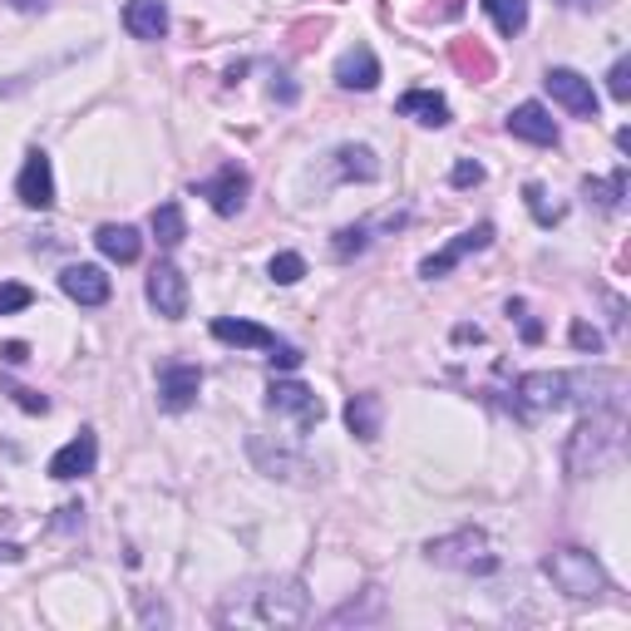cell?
Returning a JSON list of instances; mask_svg holds the SVG:
<instances>
[{
  "instance_id": "cell-32",
  "label": "cell",
  "mask_w": 631,
  "mask_h": 631,
  "mask_svg": "<svg viewBox=\"0 0 631 631\" xmlns=\"http://www.w3.org/2000/svg\"><path fill=\"white\" fill-rule=\"evenodd\" d=\"M607 89H611V99H617V104H627V99H631V60H627V54H621L617 65H611Z\"/></svg>"
},
{
  "instance_id": "cell-2",
  "label": "cell",
  "mask_w": 631,
  "mask_h": 631,
  "mask_svg": "<svg viewBox=\"0 0 631 631\" xmlns=\"http://www.w3.org/2000/svg\"><path fill=\"white\" fill-rule=\"evenodd\" d=\"M252 602H232L223 621H242V627H301L311 611L301 582H267L262 592H247Z\"/></svg>"
},
{
  "instance_id": "cell-26",
  "label": "cell",
  "mask_w": 631,
  "mask_h": 631,
  "mask_svg": "<svg viewBox=\"0 0 631 631\" xmlns=\"http://www.w3.org/2000/svg\"><path fill=\"white\" fill-rule=\"evenodd\" d=\"M153 237H159L163 247H178L182 237H188V223H182V207L178 203H159V207H153Z\"/></svg>"
},
{
  "instance_id": "cell-9",
  "label": "cell",
  "mask_w": 631,
  "mask_h": 631,
  "mask_svg": "<svg viewBox=\"0 0 631 631\" xmlns=\"http://www.w3.org/2000/svg\"><path fill=\"white\" fill-rule=\"evenodd\" d=\"M149 301L163 321H182L188 316V277H182L173 262H159L149 272Z\"/></svg>"
},
{
  "instance_id": "cell-7",
  "label": "cell",
  "mask_w": 631,
  "mask_h": 631,
  "mask_svg": "<svg viewBox=\"0 0 631 631\" xmlns=\"http://www.w3.org/2000/svg\"><path fill=\"white\" fill-rule=\"evenodd\" d=\"M198 390H203V370L188 361H168L159 365V405L168 415H182V409H193Z\"/></svg>"
},
{
  "instance_id": "cell-11",
  "label": "cell",
  "mask_w": 631,
  "mask_h": 631,
  "mask_svg": "<svg viewBox=\"0 0 631 631\" xmlns=\"http://www.w3.org/2000/svg\"><path fill=\"white\" fill-rule=\"evenodd\" d=\"M543 85H547V94H553L572 118H597V94H592V79H582L578 70H547Z\"/></svg>"
},
{
  "instance_id": "cell-36",
  "label": "cell",
  "mask_w": 631,
  "mask_h": 631,
  "mask_svg": "<svg viewBox=\"0 0 631 631\" xmlns=\"http://www.w3.org/2000/svg\"><path fill=\"white\" fill-rule=\"evenodd\" d=\"M572 345L597 355L602 351V331H597V326H588V321H572Z\"/></svg>"
},
{
  "instance_id": "cell-21",
  "label": "cell",
  "mask_w": 631,
  "mask_h": 631,
  "mask_svg": "<svg viewBox=\"0 0 631 631\" xmlns=\"http://www.w3.org/2000/svg\"><path fill=\"white\" fill-rule=\"evenodd\" d=\"M400 114L415 118V124H425V129H444L450 124V104L439 94H429V89H409V94H400Z\"/></svg>"
},
{
  "instance_id": "cell-12",
  "label": "cell",
  "mask_w": 631,
  "mask_h": 631,
  "mask_svg": "<svg viewBox=\"0 0 631 631\" xmlns=\"http://www.w3.org/2000/svg\"><path fill=\"white\" fill-rule=\"evenodd\" d=\"M15 193H21L25 207H40V213L54 203V168L40 149L25 153V168H21V178H15Z\"/></svg>"
},
{
  "instance_id": "cell-4",
  "label": "cell",
  "mask_w": 631,
  "mask_h": 631,
  "mask_svg": "<svg viewBox=\"0 0 631 631\" xmlns=\"http://www.w3.org/2000/svg\"><path fill=\"white\" fill-rule=\"evenodd\" d=\"M425 557L434 567H454V572H474V578H483V572L499 567L489 538H483L479 528H459V533H450V538H434V543L425 547Z\"/></svg>"
},
{
  "instance_id": "cell-8",
  "label": "cell",
  "mask_w": 631,
  "mask_h": 631,
  "mask_svg": "<svg viewBox=\"0 0 631 631\" xmlns=\"http://www.w3.org/2000/svg\"><path fill=\"white\" fill-rule=\"evenodd\" d=\"M493 242V223H479V227H469V232H459L454 237V242H444L434 252V257H425L419 262V277L425 281H439V277H450L454 267H459L464 257H469V252H483V247Z\"/></svg>"
},
{
  "instance_id": "cell-27",
  "label": "cell",
  "mask_w": 631,
  "mask_h": 631,
  "mask_svg": "<svg viewBox=\"0 0 631 631\" xmlns=\"http://www.w3.org/2000/svg\"><path fill=\"white\" fill-rule=\"evenodd\" d=\"M582 193H588V198H597V203L607 207V213H617V207H621V198H627V168H617L607 182H602V178H588V182H582Z\"/></svg>"
},
{
  "instance_id": "cell-24",
  "label": "cell",
  "mask_w": 631,
  "mask_h": 631,
  "mask_svg": "<svg viewBox=\"0 0 631 631\" xmlns=\"http://www.w3.org/2000/svg\"><path fill=\"white\" fill-rule=\"evenodd\" d=\"M336 173H341V178L375 182L380 178V163H375V153L365 149V143H345V149H336Z\"/></svg>"
},
{
  "instance_id": "cell-30",
  "label": "cell",
  "mask_w": 631,
  "mask_h": 631,
  "mask_svg": "<svg viewBox=\"0 0 631 631\" xmlns=\"http://www.w3.org/2000/svg\"><path fill=\"white\" fill-rule=\"evenodd\" d=\"M267 272H272V281H277V287H291V281L306 277V257H301V252H277Z\"/></svg>"
},
{
  "instance_id": "cell-33",
  "label": "cell",
  "mask_w": 631,
  "mask_h": 631,
  "mask_svg": "<svg viewBox=\"0 0 631 631\" xmlns=\"http://www.w3.org/2000/svg\"><path fill=\"white\" fill-rule=\"evenodd\" d=\"M450 182H454V188H479V182H483V168H479L474 159H459V163H454V173H450Z\"/></svg>"
},
{
  "instance_id": "cell-5",
  "label": "cell",
  "mask_w": 631,
  "mask_h": 631,
  "mask_svg": "<svg viewBox=\"0 0 631 631\" xmlns=\"http://www.w3.org/2000/svg\"><path fill=\"white\" fill-rule=\"evenodd\" d=\"M267 409H272V415H287L301 434H306V429H316L326 419L321 395H316V390H306V386H296V380H277V386L267 390Z\"/></svg>"
},
{
  "instance_id": "cell-15",
  "label": "cell",
  "mask_w": 631,
  "mask_h": 631,
  "mask_svg": "<svg viewBox=\"0 0 631 631\" xmlns=\"http://www.w3.org/2000/svg\"><path fill=\"white\" fill-rule=\"evenodd\" d=\"M508 134L514 139H523V143H538V149H553L557 143V124H553V114H547L543 104H518L514 114H508Z\"/></svg>"
},
{
  "instance_id": "cell-40",
  "label": "cell",
  "mask_w": 631,
  "mask_h": 631,
  "mask_svg": "<svg viewBox=\"0 0 631 631\" xmlns=\"http://www.w3.org/2000/svg\"><path fill=\"white\" fill-rule=\"evenodd\" d=\"M557 5H567V11H597V5H607V0H557Z\"/></svg>"
},
{
  "instance_id": "cell-25",
  "label": "cell",
  "mask_w": 631,
  "mask_h": 631,
  "mask_svg": "<svg viewBox=\"0 0 631 631\" xmlns=\"http://www.w3.org/2000/svg\"><path fill=\"white\" fill-rule=\"evenodd\" d=\"M483 11H489V21L499 25V35H523L528 30V0H483Z\"/></svg>"
},
{
  "instance_id": "cell-18",
  "label": "cell",
  "mask_w": 631,
  "mask_h": 631,
  "mask_svg": "<svg viewBox=\"0 0 631 631\" xmlns=\"http://www.w3.org/2000/svg\"><path fill=\"white\" fill-rule=\"evenodd\" d=\"M213 336H217L223 345H237V351H272V345H277V336H272L267 326L242 321V316H217V321H213Z\"/></svg>"
},
{
  "instance_id": "cell-20",
  "label": "cell",
  "mask_w": 631,
  "mask_h": 631,
  "mask_svg": "<svg viewBox=\"0 0 631 631\" xmlns=\"http://www.w3.org/2000/svg\"><path fill=\"white\" fill-rule=\"evenodd\" d=\"M94 247L104 252L109 262H118V267H129V262H139V252H143V237L134 232L129 223H104L94 232Z\"/></svg>"
},
{
  "instance_id": "cell-13",
  "label": "cell",
  "mask_w": 631,
  "mask_h": 631,
  "mask_svg": "<svg viewBox=\"0 0 631 631\" xmlns=\"http://www.w3.org/2000/svg\"><path fill=\"white\" fill-rule=\"evenodd\" d=\"M94 459H99L94 429H79L65 450L50 459V479H85V474H94Z\"/></svg>"
},
{
  "instance_id": "cell-17",
  "label": "cell",
  "mask_w": 631,
  "mask_h": 631,
  "mask_svg": "<svg viewBox=\"0 0 631 631\" xmlns=\"http://www.w3.org/2000/svg\"><path fill=\"white\" fill-rule=\"evenodd\" d=\"M450 60H454V70H459L469 85H489V79L499 75V60H493V50L483 40H454Z\"/></svg>"
},
{
  "instance_id": "cell-34",
  "label": "cell",
  "mask_w": 631,
  "mask_h": 631,
  "mask_svg": "<svg viewBox=\"0 0 631 631\" xmlns=\"http://www.w3.org/2000/svg\"><path fill=\"white\" fill-rule=\"evenodd\" d=\"M508 316H518V326H523V341H528V345H538V341H543V326H538L533 316H528V306H523V301H508Z\"/></svg>"
},
{
  "instance_id": "cell-35",
  "label": "cell",
  "mask_w": 631,
  "mask_h": 631,
  "mask_svg": "<svg viewBox=\"0 0 631 631\" xmlns=\"http://www.w3.org/2000/svg\"><path fill=\"white\" fill-rule=\"evenodd\" d=\"M316 35H326V21H301L296 30H291V50H311Z\"/></svg>"
},
{
  "instance_id": "cell-23",
  "label": "cell",
  "mask_w": 631,
  "mask_h": 631,
  "mask_svg": "<svg viewBox=\"0 0 631 631\" xmlns=\"http://www.w3.org/2000/svg\"><path fill=\"white\" fill-rule=\"evenodd\" d=\"M247 450H252V459H257L262 474H272V479H306V474H311L306 459H296V454H287V450L267 454V444H262V439H252Z\"/></svg>"
},
{
  "instance_id": "cell-38",
  "label": "cell",
  "mask_w": 631,
  "mask_h": 631,
  "mask_svg": "<svg viewBox=\"0 0 631 631\" xmlns=\"http://www.w3.org/2000/svg\"><path fill=\"white\" fill-rule=\"evenodd\" d=\"M296 365H301L296 345H272V370H296Z\"/></svg>"
},
{
  "instance_id": "cell-3",
  "label": "cell",
  "mask_w": 631,
  "mask_h": 631,
  "mask_svg": "<svg viewBox=\"0 0 631 631\" xmlns=\"http://www.w3.org/2000/svg\"><path fill=\"white\" fill-rule=\"evenodd\" d=\"M543 572L553 578L557 592H567V597H578V602H597V597H607V592H611L602 563L592 553H582V547H557V553H547Z\"/></svg>"
},
{
  "instance_id": "cell-22",
  "label": "cell",
  "mask_w": 631,
  "mask_h": 631,
  "mask_svg": "<svg viewBox=\"0 0 631 631\" xmlns=\"http://www.w3.org/2000/svg\"><path fill=\"white\" fill-rule=\"evenodd\" d=\"M380 415H386V405H380V395H351V405H345V425H351V434L355 439H380Z\"/></svg>"
},
{
  "instance_id": "cell-39",
  "label": "cell",
  "mask_w": 631,
  "mask_h": 631,
  "mask_svg": "<svg viewBox=\"0 0 631 631\" xmlns=\"http://www.w3.org/2000/svg\"><path fill=\"white\" fill-rule=\"evenodd\" d=\"M0 355H5L11 365H21V361H30V345H25V341H11V345H0Z\"/></svg>"
},
{
  "instance_id": "cell-16",
  "label": "cell",
  "mask_w": 631,
  "mask_h": 631,
  "mask_svg": "<svg viewBox=\"0 0 631 631\" xmlns=\"http://www.w3.org/2000/svg\"><path fill=\"white\" fill-rule=\"evenodd\" d=\"M336 85L341 89H375L380 85V60H375L370 45H355V50H345L341 60H336Z\"/></svg>"
},
{
  "instance_id": "cell-29",
  "label": "cell",
  "mask_w": 631,
  "mask_h": 631,
  "mask_svg": "<svg viewBox=\"0 0 631 631\" xmlns=\"http://www.w3.org/2000/svg\"><path fill=\"white\" fill-rule=\"evenodd\" d=\"M523 203H528V213L538 217V227H557V223H563V207L547 203V193L538 188V182H528V188H523Z\"/></svg>"
},
{
  "instance_id": "cell-42",
  "label": "cell",
  "mask_w": 631,
  "mask_h": 631,
  "mask_svg": "<svg viewBox=\"0 0 631 631\" xmlns=\"http://www.w3.org/2000/svg\"><path fill=\"white\" fill-rule=\"evenodd\" d=\"M15 11H25V15H35V11H45V0H11Z\"/></svg>"
},
{
  "instance_id": "cell-41",
  "label": "cell",
  "mask_w": 631,
  "mask_h": 631,
  "mask_svg": "<svg viewBox=\"0 0 631 631\" xmlns=\"http://www.w3.org/2000/svg\"><path fill=\"white\" fill-rule=\"evenodd\" d=\"M21 547H15V543H0V563H21Z\"/></svg>"
},
{
  "instance_id": "cell-1",
  "label": "cell",
  "mask_w": 631,
  "mask_h": 631,
  "mask_svg": "<svg viewBox=\"0 0 631 631\" xmlns=\"http://www.w3.org/2000/svg\"><path fill=\"white\" fill-rule=\"evenodd\" d=\"M621 459V409H588L578 419V429L567 434L563 464L572 479H588V474H602Z\"/></svg>"
},
{
  "instance_id": "cell-14",
  "label": "cell",
  "mask_w": 631,
  "mask_h": 631,
  "mask_svg": "<svg viewBox=\"0 0 631 631\" xmlns=\"http://www.w3.org/2000/svg\"><path fill=\"white\" fill-rule=\"evenodd\" d=\"M60 287H65V296L79 301V306H104L109 291H114L104 277V267H89V262H75V267L60 272Z\"/></svg>"
},
{
  "instance_id": "cell-37",
  "label": "cell",
  "mask_w": 631,
  "mask_h": 631,
  "mask_svg": "<svg viewBox=\"0 0 631 631\" xmlns=\"http://www.w3.org/2000/svg\"><path fill=\"white\" fill-rule=\"evenodd\" d=\"M11 395H15V405L30 409V415H45V409H50V400L35 395V390H25V386H11Z\"/></svg>"
},
{
  "instance_id": "cell-19",
  "label": "cell",
  "mask_w": 631,
  "mask_h": 631,
  "mask_svg": "<svg viewBox=\"0 0 631 631\" xmlns=\"http://www.w3.org/2000/svg\"><path fill=\"white\" fill-rule=\"evenodd\" d=\"M124 30L134 40H163L168 35V5L163 0H129L124 5Z\"/></svg>"
},
{
  "instance_id": "cell-31",
  "label": "cell",
  "mask_w": 631,
  "mask_h": 631,
  "mask_svg": "<svg viewBox=\"0 0 631 631\" xmlns=\"http://www.w3.org/2000/svg\"><path fill=\"white\" fill-rule=\"evenodd\" d=\"M35 301L30 287H21V281H0V316H15V311H25Z\"/></svg>"
},
{
  "instance_id": "cell-28",
  "label": "cell",
  "mask_w": 631,
  "mask_h": 631,
  "mask_svg": "<svg viewBox=\"0 0 631 631\" xmlns=\"http://www.w3.org/2000/svg\"><path fill=\"white\" fill-rule=\"evenodd\" d=\"M336 257L341 262H351V257H361L365 247H370V223H355V227H341V232H336Z\"/></svg>"
},
{
  "instance_id": "cell-6",
  "label": "cell",
  "mask_w": 631,
  "mask_h": 631,
  "mask_svg": "<svg viewBox=\"0 0 631 631\" xmlns=\"http://www.w3.org/2000/svg\"><path fill=\"white\" fill-rule=\"evenodd\" d=\"M247 188H252V178H247V168H237V163H223V168H217V178L193 182V193L207 198L217 217H237V213H242Z\"/></svg>"
},
{
  "instance_id": "cell-10",
  "label": "cell",
  "mask_w": 631,
  "mask_h": 631,
  "mask_svg": "<svg viewBox=\"0 0 631 631\" xmlns=\"http://www.w3.org/2000/svg\"><path fill=\"white\" fill-rule=\"evenodd\" d=\"M514 405L523 409H563L567 405V370H528L518 375Z\"/></svg>"
}]
</instances>
